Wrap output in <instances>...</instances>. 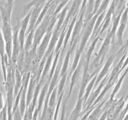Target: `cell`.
Masks as SVG:
<instances>
[{"label": "cell", "instance_id": "10", "mask_svg": "<svg viewBox=\"0 0 128 120\" xmlns=\"http://www.w3.org/2000/svg\"><path fill=\"white\" fill-rule=\"evenodd\" d=\"M42 8H43V6L33 8L31 10V16H30V22H29V26L28 28L26 34H28L31 31L35 30L36 22H37L38 20L40 13L42 11Z\"/></svg>", "mask_w": 128, "mask_h": 120}, {"label": "cell", "instance_id": "14", "mask_svg": "<svg viewBox=\"0 0 128 120\" xmlns=\"http://www.w3.org/2000/svg\"><path fill=\"white\" fill-rule=\"evenodd\" d=\"M12 8H13V6H10L6 3H5L3 6L0 7L2 24L11 23Z\"/></svg>", "mask_w": 128, "mask_h": 120}, {"label": "cell", "instance_id": "5", "mask_svg": "<svg viewBox=\"0 0 128 120\" xmlns=\"http://www.w3.org/2000/svg\"><path fill=\"white\" fill-rule=\"evenodd\" d=\"M109 77H110V75H106L104 78L102 80V81L100 82V85L98 86L97 88L96 89V90L94 91H92L91 94H90V97L88 98V100L86 101V103L84 105L86 106V111H89L90 109L92 108V104L94 102V101H96V99L98 98V96H100V94H101V91L103 90L104 87L106 85V84L107 83L108 81Z\"/></svg>", "mask_w": 128, "mask_h": 120}, {"label": "cell", "instance_id": "26", "mask_svg": "<svg viewBox=\"0 0 128 120\" xmlns=\"http://www.w3.org/2000/svg\"><path fill=\"white\" fill-rule=\"evenodd\" d=\"M96 0H88L86 7V13L85 15V19L89 18L92 16L93 13L94 8V4Z\"/></svg>", "mask_w": 128, "mask_h": 120}, {"label": "cell", "instance_id": "6", "mask_svg": "<svg viewBox=\"0 0 128 120\" xmlns=\"http://www.w3.org/2000/svg\"><path fill=\"white\" fill-rule=\"evenodd\" d=\"M128 21V10L126 8L124 11L122 16H121V20H120V26H118L117 31H116V36L118 38V44L122 47L123 46V34L124 30L126 29Z\"/></svg>", "mask_w": 128, "mask_h": 120}, {"label": "cell", "instance_id": "9", "mask_svg": "<svg viewBox=\"0 0 128 120\" xmlns=\"http://www.w3.org/2000/svg\"><path fill=\"white\" fill-rule=\"evenodd\" d=\"M117 56H118V52L111 54L109 56L108 59V60L106 61V63H105L104 67L102 68V70H101V72H100V74H98V76L97 80H96V83H95L94 87H96V86H98V84L100 83V81H101V80H102V79L106 76V75H108V73L110 68L111 67L112 64L114 62Z\"/></svg>", "mask_w": 128, "mask_h": 120}, {"label": "cell", "instance_id": "19", "mask_svg": "<svg viewBox=\"0 0 128 120\" xmlns=\"http://www.w3.org/2000/svg\"><path fill=\"white\" fill-rule=\"evenodd\" d=\"M128 67L126 68V70H125V71L124 72V73L122 74V76H121V78H120L118 80L117 82H116V86H115L114 88L113 91H112V93H111V96H110V99H109V100H110V101H113L114 100V98L115 95L118 93V92L119 91L120 89L121 88V85H122V82H123L124 79V78L126 77V74H128Z\"/></svg>", "mask_w": 128, "mask_h": 120}, {"label": "cell", "instance_id": "28", "mask_svg": "<svg viewBox=\"0 0 128 120\" xmlns=\"http://www.w3.org/2000/svg\"><path fill=\"white\" fill-rule=\"evenodd\" d=\"M102 0H96L95 1V4H94V11H93V13H92V15L95 14L96 13V12L98 10L99 8H100V5H101V2H102Z\"/></svg>", "mask_w": 128, "mask_h": 120}, {"label": "cell", "instance_id": "23", "mask_svg": "<svg viewBox=\"0 0 128 120\" xmlns=\"http://www.w3.org/2000/svg\"><path fill=\"white\" fill-rule=\"evenodd\" d=\"M98 76V74H96V76H95L93 78H92V80H91V81L89 82V84H88L87 87H86V90H85L84 94V96H83L84 100V104L86 103V101L88 100V98L90 97V94H91V91H92V88L94 87L95 83H96V80H97Z\"/></svg>", "mask_w": 128, "mask_h": 120}, {"label": "cell", "instance_id": "12", "mask_svg": "<svg viewBox=\"0 0 128 120\" xmlns=\"http://www.w3.org/2000/svg\"><path fill=\"white\" fill-rule=\"evenodd\" d=\"M82 67V61H80L79 62L77 68H76V70H74L72 74H71V82H70V89H69V92L68 93L67 98L69 100V98L71 96V93L72 92V90H73L75 84H76V82L78 81L79 79H80V76H81V69Z\"/></svg>", "mask_w": 128, "mask_h": 120}, {"label": "cell", "instance_id": "1", "mask_svg": "<svg viewBox=\"0 0 128 120\" xmlns=\"http://www.w3.org/2000/svg\"><path fill=\"white\" fill-rule=\"evenodd\" d=\"M99 16H100V14L98 13H96L93 16H91V18L84 19V24L83 28L81 31V34H80V42H79L80 45H79V46H77L76 54H75L73 62H72V66H71V71L70 72L71 75L76 70L79 62H80L81 55L82 54V52H83L85 46L87 44L89 38L91 36V35H92L95 23H96V20H97Z\"/></svg>", "mask_w": 128, "mask_h": 120}, {"label": "cell", "instance_id": "4", "mask_svg": "<svg viewBox=\"0 0 128 120\" xmlns=\"http://www.w3.org/2000/svg\"><path fill=\"white\" fill-rule=\"evenodd\" d=\"M20 28V20H18V22L15 27L14 28L13 36H12V57H11V62L13 64H16L17 58L20 53L21 50V45H20V41H19V31Z\"/></svg>", "mask_w": 128, "mask_h": 120}, {"label": "cell", "instance_id": "13", "mask_svg": "<svg viewBox=\"0 0 128 120\" xmlns=\"http://www.w3.org/2000/svg\"><path fill=\"white\" fill-rule=\"evenodd\" d=\"M37 84L38 81L36 76L34 74H31L30 82H29L27 94H26V104H27V108L30 106V104L32 102V98H33L34 96V93L35 89H36Z\"/></svg>", "mask_w": 128, "mask_h": 120}, {"label": "cell", "instance_id": "17", "mask_svg": "<svg viewBox=\"0 0 128 120\" xmlns=\"http://www.w3.org/2000/svg\"><path fill=\"white\" fill-rule=\"evenodd\" d=\"M106 102V101L103 100L100 104H98L95 107L94 110L91 111L88 118V120H98V119L102 115V112H104V109H102V108Z\"/></svg>", "mask_w": 128, "mask_h": 120}, {"label": "cell", "instance_id": "18", "mask_svg": "<svg viewBox=\"0 0 128 120\" xmlns=\"http://www.w3.org/2000/svg\"><path fill=\"white\" fill-rule=\"evenodd\" d=\"M22 86V74L21 72L16 69L15 71V84L14 90V98L17 96L20 91L21 90Z\"/></svg>", "mask_w": 128, "mask_h": 120}, {"label": "cell", "instance_id": "29", "mask_svg": "<svg viewBox=\"0 0 128 120\" xmlns=\"http://www.w3.org/2000/svg\"><path fill=\"white\" fill-rule=\"evenodd\" d=\"M4 100H3V96H2V92L0 91V112L2 111L3 109L4 106Z\"/></svg>", "mask_w": 128, "mask_h": 120}, {"label": "cell", "instance_id": "3", "mask_svg": "<svg viewBox=\"0 0 128 120\" xmlns=\"http://www.w3.org/2000/svg\"><path fill=\"white\" fill-rule=\"evenodd\" d=\"M52 16V14L47 12L42 22L40 23L38 28L36 29L34 32V35L33 44H32V47L37 48H38L39 45L41 43L44 36H45V34L47 32L49 24H50Z\"/></svg>", "mask_w": 128, "mask_h": 120}, {"label": "cell", "instance_id": "8", "mask_svg": "<svg viewBox=\"0 0 128 120\" xmlns=\"http://www.w3.org/2000/svg\"><path fill=\"white\" fill-rule=\"evenodd\" d=\"M85 12L83 13H79L78 17L76 22L75 23L74 27L72 30V34L71 37V41H70V44H72L76 39L80 38V34L83 28L84 24V18Z\"/></svg>", "mask_w": 128, "mask_h": 120}, {"label": "cell", "instance_id": "11", "mask_svg": "<svg viewBox=\"0 0 128 120\" xmlns=\"http://www.w3.org/2000/svg\"><path fill=\"white\" fill-rule=\"evenodd\" d=\"M52 32H47L45 36H44L43 39L41 41V43L39 45L37 50V55H38L41 58H43L44 56L45 53L48 48L49 44H50V41H51V37H52Z\"/></svg>", "mask_w": 128, "mask_h": 120}, {"label": "cell", "instance_id": "31", "mask_svg": "<svg viewBox=\"0 0 128 120\" xmlns=\"http://www.w3.org/2000/svg\"><path fill=\"white\" fill-rule=\"evenodd\" d=\"M126 8L128 10V0H127V1H126Z\"/></svg>", "mask_w": 128, "mask_h": 120}, {"label": "cell", "instance_id": "32", "mask_svg": "<svg viewBox=\"0 0 128 120\" xmlns=\"http://www.w3.org/2000/svg\"><path fill=\"white\" fill-rule=\"evenodd\" d=\"M127 98H128V96H127V97H126V100H127Z\"/></svg>", "mask_w": 128, "mask_h": 120}, {"label": "cell", "instance_id": "27", "mask_svg": "<svg viewBox=\"0 0 128 120\" xmlns=\"http://www.w3.org/2000/svg\"><path fill=\"white\" fill-rule=\"evenodd\" d=\"M22 116L18 108L17 110L13 113V120H22Z\"/></svg>", "mask_w": 128, "mask_h": 120}, {"label": "cell", "instance_id": "2", "mask_svg": "<svg viewBox=\"0 0 128 120\" xmlns=\"http://www.w3.org/2000/svg\"><path fill=\"white\" fill-rule=\"evenodd\" d=\"M112 44V36L110 32V30L108 31L104 42H102V46L99 51L98 53L96 54V57L94 59L92 62L89 66V72L90 73L96 75L99 74V71L103 64L104 60L107 55L108 52L110 51V46Z\"/></svg>", "mask_w": 128, "mask_h": 120}, {"label": "cell", "instance_id": "30", "mask_svg": "<svg viewBox=\"0 0 128 120\" xmlns=\"http://www.w3.org/2000/svg\"><path fill=\"white\" fill-rule=\"evenodd\" d=\"M6 4H8L10 6H14V0H6Z\"/></svg>", "mask_w": 128, "mask_h": 120}, {"label": "cell", "instance_id": "15", "mask_svg": "<svg viewBox=\"0 0 128 120\" xmlns=\"http://www.w3.org/2000/svg\"><path fill=\"white\" fill-rule=\"evenodd\" d=\"M48 1V0H32L30 2H28L27 4L24 5L23 8H22L23 14L26 15L33 8L44 6V4L46 3Z\"/></svg>", "mask_w": 128, "mask_h": 120}, {"label": "cell", "instance_id": "25", "mask_svg": "<svg viewBox=\"0 0 128 120\" xmlns=\"http://www.w3.org/2000/svg\"><path fill=\"white\" fill-rule=\"evenodd\" d=\"M35 30L31 31L29 32L27 35V38L25 41L24 44V50L25 51H29L31 48H32V44H33V40H34V35Z\"/></svg>", "mask_w": 128, "mask_h": 120}, {"label": "cell", "instance_id": "7", "mask_svg": "<svg viewBox=\"0 0 128 120\" xmlns=\"http://www.w3.org/2000/svg\"><path fill=\"white\" fill-rule=\"evenodd\" d=\"M89 65L86 64L84 63V66L83 69V73L82 76V80H81V86H80V91H79L78 98H83L85 90H86V87L89 82L91 81V80L96 75H94L90 73L89 72Z\"/></svg>", "mask_w": 128, "mask_h": 120}, {"label": "cell", "instance_id": "16", "mask_svg": "<svg viewBox=\"0 0 128 120\" xmlns=\"http://www.w3.org/2000/svg\"><path fill=\"white\" fill-rule=\"evenodd\" d=\"M84 100L83 98L78 99L76 106H75L74 109L73 111H72V112H71L68 120H78L79 117H80V113H81V109H82V106L84 105Z\"/></svg>", "mask_w": 128, "mask_h": 120}, {"label": "cell", "instance_id": "21", "mask_svg": "<svg viewBox=\"0 0 128 120\" xmlns=\"http://www.w3.org/2000/svg\"><path fill=\"white\" fill-rule=\"evenodd\" d=\"M100 36H98L97 37L95 38L93 40H92V42H91V45H90V48H89L87 52H86V62L85 63L86 64L89 65L90 66V60H91V56H92V53L94 52V50L95 48H96V44H97L99 40H100Z\"/></svg>", "mask_w": 128, "mask_h": 120}, {"label": "cell", "instance_id": "33", "mask_svg": "<svg viewBox=\"0 0 128 120\" xmlns=\"http://www.w3.org/2000/svg\"><path fill=\"white\" fill-rule=\"evenodd\" d=\"M0 1H1V0H0Z\"/></svg>", "mask_w": 128, "mask_h": 120}, {"label": "cell", "instance_id": "22", "mask_svg": "<svg viewBox=\"0 0 128 120\" xmlns=\"http://www.w3.org/2000/svg\"><path fill=\"white\" fill-rule=\"evenodd\" d=\"M5 54H6L5 53V42L3 36H2V30L0 27V59H1V66H6L4 60Z\"/></svg>", "mask_w": 128, "mask_h": 120}, {"label": "cell", "instance_id": "24", "mask_svg": "<svg viewBox=\"0 0 128 120\" xmlns=\"http://www.w3.org/2000/svg\"><path fill=\"white\" fill-rule=\"evenodd\" d=\"M68 74L63 75L60 78V81L59 82V84H58V98L60 96L62 93H63L64 91L65 86H66V81H67L68 77Z\"/></svg>", "mask_w": 128, "mask_h": 120}, {"label": "cell", "instance_id": "20", "mask_svg": "<svg viewBox=\"0 0 128 120\" xmlns=\"http://www.w3.org/2000/svg\"><path fill=\"white\" fill-rule=\"evenodd\" d=\"M49 85H50V82H46V83L44 85L43 87L42 88L41 91H40V97L38 98V108H36V110H38V112L40 111L41 107H42V104H43L44 101H45L44 99H46V94H47L48 91Z\"/></svg>", "mask_w": 128, "mask_h": 120}]
</instances>
